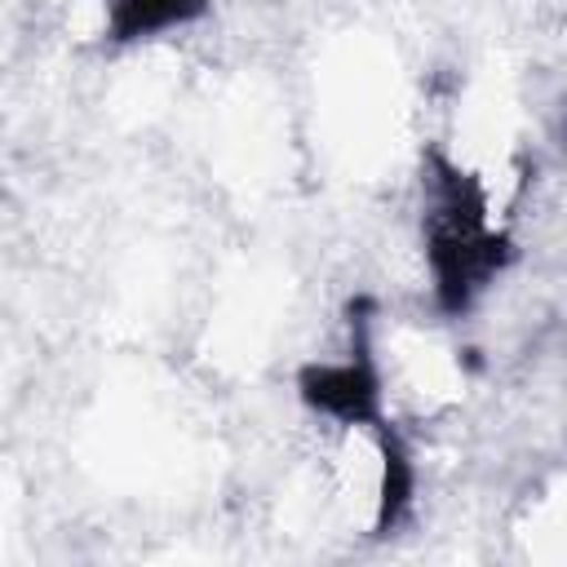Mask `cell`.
Returning a JSON list of instances; mask_svg holds the SVG:
<instances>
[]
</instances>
